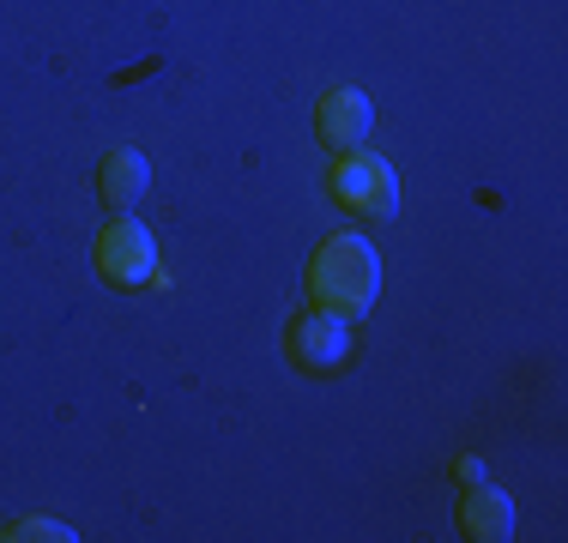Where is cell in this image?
Listing matches in <instances>:
<instances>
[{"label": "cell", "instance_id": "cell-5", "mask_svg": "<svg viewBox=\"0 0 568 543\" xmlns=\"http://www.w3.org/2000/svg\"><path fill=\"white\" fill-rule=\"evenodd\" d=\"M369 121H375L369 98H363V91H351V85H333L327 98H321V109H315L321 140H327V145H345V152L369 140Z\"/></svg>", "mask_w": 568, "mask_h": 543}, {"label": "cell", "instance_id": "cell-8", "mask_svg": "<svg viewBox=\"0 0 568 543\" xmlns=\"http://www.w3.org/2000/svg\"><path fill=\"white\" fill-rule=\"evenodd\" d=\"M0 537H19V543H43V537H55V543H73L79 532H67V525H55V520H24V525H12V532H0Z\"/></svg>", "mask_w": 568, "mask_h": 543}, {"label": "cell", "instance_id": "cell-6", "mask_svg": "<svg viewBox=\"0 0 568 543\" xmlns=\"http://www.w3.org/2000/svg\"><path fill=\"white\" fill-rule=\"evenodd\" d=\"M459 525H466V537H478V543H508L514 537V501L490 483H471L466 508H459Z\"/></svg>", "mask_w": 568, "mask_h": 543}, {"label": "cell", "instance_id": "cell-3", "mask_svg": "<svg viewBox=\"0 0 568 543\" xmlns=\"http://www.w3.org/2000/svg\"><path fill=\"white\" fill-rule=\"evenodd\" d=\"M284 345H291V357L303 362L308 375H333L351 362V326H345V315H333V308H308V315L291 320Z\"/></svg>", "mask_w": 568, "mask_h": 543}, {"label": "cell", "instance_id": "cell-2", "mask_svg": "<svg viewBox=\"0 0 568 543\" xmlns=\"http://www.w3.org/2000/svg\"><path fill=\"white\" fill-rule=\"evenodd\" d=\"M327 187H333V199L357 217H394L399 212V175H394V163L375 157V152H345L333 163Z\"/></svg>", "mask_w": 568, "mask_h": 543}, {"label": "cell", "instance_id": "cell-4", "mask_svg": "<svg viewBox=\"0 0 568 543\" xmlns=\"http://www.w3.org/2000/svg\"><path fill=\"white\" fill-rule=\"evenodd\" d=\"M98 272L110 284H145L158 272V242L145 224L133 217H115L110 229H98Z\"/></svg>", "mask_w": 568, "mask_h": 543}, {"label": "cell", "instance_id": "cell-1", "mask_svg": "<svg viewBox=\"0 0 568 543\" xmlns=\"http://www.w3.org/2000/svg\"><path fill=\"white\" fill-rule=\"evenodd\" d=\"M375 290H382V254H375V242L351 236H327L315 248V260H308V296H315V308H333V315L357 320L375 308Z\"/></svg>", "mask_w": 568, "mask_h": 543}, {"label": "cell", "instance_id": "cell-7", "mask_svg": "<svg viewBox=\"0 0 568 543\" xmlns=\"http://www.w3.org/2000/svg\"><path fill=\"white\" fill-rule=\"evenodd\" d=\"M98 187H103V199H110V206H133V199L152 187V163L121 145V152H110V157L98 163Z\"/></svg>", "mask_w": 568, "mask_h": 543}]
</instances>
